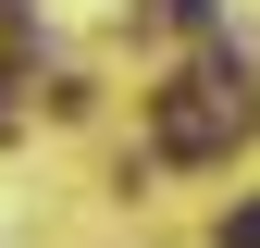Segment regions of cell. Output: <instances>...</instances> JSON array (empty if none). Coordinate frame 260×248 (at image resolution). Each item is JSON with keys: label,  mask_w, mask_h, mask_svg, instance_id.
Instances as JSON below:
<instances>
[{"label": "cell", "mask_w": 260, "mask_h": 248, "mask_svg": "<svg viewBox=\"0 0 260 248\" xmlns=\"http://www.w3.org/2000/svg\"><path fill=\"white\" fill-rule=\"evenodd\" d=\"M149 137H161V162H223V149L248 137V62L223 50V62H199L186 87H161Z\"/></svg>", "instance_id": "6da1fadb"}, {"label": "cell", "mask_w": 260, "mask_h": 248, "mask_svg": "<svg viewBox=\"0 0 260 248\" xmlns=\"http://www.w3.org/2000/svg\"><path fill=\"white\" fill-rule=\"evenodd\" d=\"M223 248H260V199H248V211H223Z\"/></svg>", "instance_id": "7a4b0ae2"}]
</instances>
